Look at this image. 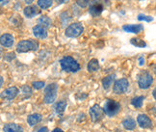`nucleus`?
Listing matches in <instances>:
<instances>
[{
    "label": "nucleus",
    "mask_w": 156,
    "mask_h": 132,
    "mask_svg": "<svg viewBox=\"0 0 156 132\" xmlns=\"http://www.w3.org/2000/svg\"><path fill=\"white\" fill-rule=\"evenodd\" d=\"M39 48V43L35 40H23L16 45V51L19 53H25L29 51H36Z\"/></svg>",
    "instance_id": "obj_2"
},
{
    "label": "nucleus",
    "mask_w": 156,
    "mask_h": 132,
    "mask_svg": "<svg viewBox=\"0 0 156 132\" xmlns=\"http://www.w3.org/2000/svg\"><path fill=\"white\" fill-rule=\"evenodd\" d=\"M153 83V77L152 75L147 73V71H143L141 74L139 75V78H138V85L141 89H148L152 85Z\"/></svg>",
    "instance_id": "obj_5"
},
{
    "label": "nucleus",
    "mask_w": 156,
    "mask_h": 132,
    "mask_svg": "<svg viewBox=\"0 0 156 132\" xmlns=\"http://www.w3.org/2000/svg\"><path fill=\"white\" fill-rule=\"evenodd\" d=\"M144 64H145V58L140 57L139 58V66H143Z\"/></svg>",
    "instance_id": "obj_30"
},
{
    "label": "nucleus",
    "mask_w": 156,
    "mask_h": 132,
    "mask_svg": "<svg viewBox=\"0 0 156 132\" xmlns=\"http://www.w3.org/2000/svg\"><path fill=\"white\" fill-rule=\"evenodd\" d=\"M122 29L125 32H128V33L139 34L141 31L144 30V26L142 24H127V25H123Z\"/></svg>",
    "instance_id": "obj_15"
},
{
    "label": "nucleus",
    "mask_w": 156,
    "mask_h": 132,
    "mask_svg": "<svg viewBox=\"0 0 156 132\" xmlns=\"http://www.w3.org/2000/svg\"><path fill=\"white\" fill-rule=\"evenodd\" d=\"M114 80H115V74H111V75L105 76L104 78L102 79V86H103V88L105 90H108L112 86Z\"/></svg>",
    "instance_id": "obj_18"
},
{
    "label": "nucleus",
    "mask_w": 156,
    "mask_h": 132,
    "mask_svg": "<svg viewBox=\"0 0 156 132\" xmlns=\"http://www.w3.org/2000/svg\"><path fill=\"white\" fill-rule=\"evenodd\" d=\"M60 65L64 71L67 73H77L80 70V65L70 56H65L60 60Z\"/></svg>",
    "instance_id": "obj_1"
},
{
    "label": "nucleus",
    "mask_w": 156,
    "mask_h": 132,
    "mask_svg": "<svg viewBox=\"0 0 156 132\" xmlns=\"http://www.w3.org/2000/svg\"><path fill=\"white\" fill-rule=\"evenodd\" d=\"M138 20H145V21H147V22H151L153 20V17L151 16H146V15H143V14H140L138 16Z\"/></svg>",
    "instance_id": "obj_27"
},
{
    "label": "nucleus",
    "mask_w": 156,
    "mask_h": 132,
    "mask_svg": "<svg viewBox=\"0 0 156 132\" xmlns=\"http://www.w3.org/2000/svg\"><path fill=\"white\" fill-rule=\"evenodd\" d=\"M91 5H90V9H89V13L92 16L97 17L100 16V14L102 13L103 11V5L101 4L99 0H94V1H90Z\"/></svg>",
    "instance_id": "obj_9"
},
{
    "label": "nucleus",
    "mask_w": 156,
    "mask_h": 132,
    "mask_svg": "<svg viewBox=\"0 0 156 132\" xmlns=\"http://www.w3.org/2000/svg\"><path fill=\"white\" fill-rule=\"evenodd\" d=\"M137 123L142 128H151L152 127V121L147 115H139L137 118Z\"/></svg>",
    "instance_id": "obj_11"
},
{
    "label": "nucleus",
    "mask_w": 156,
    "mask_h": 132,
    "mask_svg": "<svg viewBox=\"0 0 156 132\" xmlns=\"http://www.w3.org/2000/svg\"><path fill=\"white\" fill-rule=\"evenodd\" d=\"M4 132H23V128L16 123H8L5 124L3 128Z\"/></svg>",
    "instance_id": "obj_16"
},
{
    "label": "nucleus",
    "mask_w": 156,
    "mask_h": 132,
    "mask_svg": "<svg viewBox=\"0 0 156 132\" xmlns=\"http://www.w3.org/2000/svg\"><path fill=\"white\" fill-rule=\"evenodd\" d=\"M99 69V63L98 59H92L91 61L88 64V70L94 73V71H97Z\"/></svg>",
    "instance_id": "obj_20"
},
{
    "label": "nucleus",
    "mask_w": 156,
    "mask_h": 132,
    "mask_svg": "<svg viewBox=\"0 0 156 132\" xmlns=\"http://www.w3.org/2000/svg\"><path fill=\"white\" fill-rule=\"evenodd\" d=\"M58 93L57 83H50L44 89V102L46 104H51L56 100Z\"/></svg>",
    "instance_id": "obj_3"
},
{
    "label": "nucleus",
    "mask_w": 156,
    "mask_h": 132,
    "mask_svg": "<svg viewBox=\"0 0 156 132\" xmlns=\"http://www.w3.org/2000/svg\"><path fill=\"white\" fill-rule=\"evenodd\" d=\"M76 3H77L78 6H79V7H81V8H85V7H87V6L89 5L90 0H77Z\"/></svg>",
    "instance_id": "obj_29"
},
{
    "label": "nucleus",
    "mask_w": 156,
    "mask_h": 132,
    "mask_svg": "<svg viewBox=\"0 0 156 132\" xmlns=\"http://www.w3.org/2000/svg\"><path fill=\"white\" fill-rule=\"evenodd\" d=\"M38 132H48V128H47V127H41V129L38 130Z\"/></svg>",
    "instance_id": "obj_31"
},
{
    "label": "nucleus",
    "mask_w": 156,
    "mask_h": 132,
    "mask_svg": "<svg viewBox=\"0 0 156 132\" xmlns=\"http://www.w3.org/2000/svg\"><path fill=\"white\" fill-rule=\"evenodd\" d=\"M39 25H41V26H44V28H48L51 26V20L49 19L48 16H41L39 20Z\"/></svg>",
    "instance_id": "obj_21"
},
{
    "label": "nucleus",
    "mask_w": 156,
    "mask_h": 132,
    "mask_svg": "<svg viewBox=\"0 0 156 132\" xmlns=\"http://www.w3.org/2000/svg\"><path fill=\"white\" fill-rule=\"evenodd\" d=\"M3 82H4V80H3V77H2V76H0V88L2 87V85H3Z\"/></svg>",
    "instance_id": "obj_34"
},
{
    "label": "nucleus",
    "mask_w": 156,
    "mask_h": 132,
    "mask_svg": "<svg viewBox=\"0 0 156 132\" xmlns=\"http://www.w3.org/2000/svg\"><path fill=\"white\" fill-rule=\"evenodd\" d=\"M2 52H3V49H2V47L0 46V58H1V56H2Z\"/></svg>",
    "instance_id": "obj_37"
},
{
    "label": "nucleus",
    "mask_w": 156,
    "mask_h": 132,
    "mask_svg": "<svg viewBox=\"0 0 156 132\" xmlns=\"http://www.w3.org/2000/svg\"><path fill=\"white\" fill-rule=\"evenodd\" d=\"M67 101H59V102H57L55 104V106H54V109H55V112L56 113H63L66 109V107H67Z\"/></svg>",
    "instance_id": "obj_22"
},
{
    "label": "nucleus",
    "mask_w": 156,
    "mask_h": 132,
    "mask_svg": "<svg viewBox=\"0 0 156 132\" xmlns=\"http://www.w3.org/2000/svg\"><path fill=\"white\" fill-rule=\"evenodd\" d=\"M144 99H145V98H144V97L135 98H133L131 100V104L133 105L134 107H136V108H141L143 106Z\"/></svg>",
    "instance_id": "obj_25"
},
{
    "label": "nucleus",
    "mask_w": 156,
    "mask_h": 132,
    "mask_svg": "<svg viewBox=\"0 0 156 132\" xmlns=\"http://www.w3.org/2000/svg\"><path fill=\"white\" fill-rule=\"evenodd\" d=\"M41 118H43V117H41V114H32V115L28 116L27 123H29V125L34 127V125H36L41 121Z\"/></svg>",
    "instance_id": "obj_17"
},
{
    "label": "nucleus",
    "mask_w": 156,
    "mask_h": 132,
    "mask_svg": "<svg viewBox=\"0 0 156 132\" xmlns=\"http://www.w3.org/2000/svg\"><path fill=\"white\" fill-rule=\"evenodd\" d=\"M32 85H33V87L36 89V90H40V89H41V88H44V82H43V81H36V82H33L32 83Z\"/></svg>",
    "instance_id": "obj_28"
},
{
    "label": "nucleus",
    "mask_w": 156,
    "mask_h": 132,
    "mask_svg": "<svg viewBox=\"0 0 156 132\" xmlns=\"http://www.w3.org/2000/svg\"><path fill=\"white\" fill-rule=\"evenodd\" d=\"M84 31V27L81 23L76 22L70 24L67 29H66V36L69 38H76L78 36H80Z\"/></svg>",
    "instance_id": "obj_6"
},
{
    "label": "nucleus",
    "mask_w": 156,
    "mask_h": 132,
    "mask_svg": "<svg viewBox=\"0 0 156 132\" xmlns=\"http://www.w3.org/2000/svg\"><path fill=\"white\" fill-rule=\"evenodd\" d=\"M131 44L133 45H135L136 47H141V48L147 46L146 41L144 40H142V39H140V38H132L131 39Z\"/></svg>",
    "instance_id": "obj_23"
},
{
    "label": "nucleus",
    "mask_w": 156,
    "mask_h": 132,
    "mask_svg": "<svg viewBox=\"0 0 156 132\" xmlns=\"http://www.w3.org/2000/svg\"><path fill=\"white\" fill-rule=\"evenodd\" d=\"M23 13H24V15L27 19H33L34 16H36L41 13V10L38 8V6L30 5V6H26V7L24 8Z\"/></svg>",
    "instance_id": "obj_12"
},
{
    "label": "nucleus",
    "mask_w": 156,
    "mask_h": 132,
    "mask_svg": "<svg viewBox=\"0 0 156 132\" xmlns=\"http://www.w3.org/2000/svg\"><path fill=\"white\" fill-rule=\"evenodd\" d=\"M14 37L11 34H3L0 37V45L4 47H11L14 45Z\"/></svg>",
    "instance_id": "obj_14"
},
{
    "label": "nucleus",
    "mask_w": 156,
    "mask_h": 132,
    "mask_svg": "<svg viewBox=\"0 0 156 132\" xmlns=\"http://www.w3.org/2000/svg\"><path fill=\"white\" fill-rule=\"evenodd\" d=\"M21 91H22V93L25 95V98H29L30 95H32V89L30 88L29 86H22V88H21Z\"/></svg>",
    "instance_id": "obj_26"
},
{
    "label": "nucleus",
    "mask_w": 156,
    "mask_h": 132,
    "mask_svg": "<svg viewBox=\"0 0 156 132\" xmlns=\"http://www.w3.org/2000/svg\"><path fill=\"white\" fill-rule=\"evenodd\" d=\"M152 94H153V98H155V90H153V93Z\"/></svg>",
    "instance_id": "obj_38"
},
{
    "label": "nucleus",
    "mask_w": 156,
    "mask_h": 132,
    "mask_svg": "<svg viewBox=\"0 0 156 132\" xmlns=\"http://www.w3.org/2000/svg\"><path fill=\"white\" fill-rule=\"evenodd\" d=\"M103 116H104L103 109L99 105H98V104L94 105L91 108V109H90V117H91L92 121L94 123L99 122L100 120H102Z\"/></svg>",
    "instance_id": "obj_8"
},
{
    "label": "nucleus",
    "mask_w": 156,
    "mask_h": 132,
    "mask_svg": "<svg viewBox=\"0 0 156 132\" xmlns=\"http://www.w3.org/2000/svg\"><path fill=\"white\" fill-rule=\"evenodd\" d=\"M33 34L38 39H46L47 38V30L41 25H36L33 27Z\"/></svg>",
    "instance_id": "obj_13"
},
{
    "label": "nucleus",
    "mask_w": 156,
    "mask_h": 132,
    "mask_svg": "<svg viewBox=\"0 0 156 132\" xmlns=\"http://www.w3.org/2000/svg\"><path fill=\"white\" fill-rule=\"evenodd\" d=\"M122 125L125 129L127 130H133L136 127V122L132 118H127L122 122Z\"/></svg>",
    "instance_id": "obj_19"
},
{
    "label": "nucleus",
    "mask_w": 156,
    "mask_h": 132,
    "mask_svg": "<svg viewBox=\"0 0 156 132\" xmlns=\"http://www.w3.org/2000/svg\"><path fill=\"white\" fill-rule=\"evenodd\" d=\"M10 0H0V5H6L9 3Z\"/></svg>",
    "instance_id": "obj_33"
},
{
    "label": "nucleus",
    "mask_w": 156,
    "mask_h": 132,
    "mask_svg": "<svg viewBox=\"0 0 156 132\" xmlns=\"http://www.w3.org/2000/svg\"><path fill=\"white\" fill-rule=\"evenodd\" d=\"M53 4V0H38V6L41 9H48Z\"/></svg>",
    "instance_id": "obj_24"
},
{
    "label": "nucleus",
    "mask_w": 156,
    "mask_h": 132,
    "mask_svg": "<svg viewBox=\"0 0 156 132\" xmlns=\"http://www.w3.org/2000/svg\"><path fill=\"white\" fill-rule=\"evenodd\" d=\"M58 4H64V3H68L69 0H56Z\"/></svg>",
    "instance_id": "obj_32"
},
{
    "label": "nucleus",
    "mask_w": 156,
    "mask_h": 132,
    "mask_svg": "<svg viewBox=\"0 0 156 132\" xmlns=\"http://www.w3.org/2000/svg\"><path fill=\"white\" fill-rule=\"evenodd\" d=\"M121 109H122V106L118 101L113 100V99H108V100H106V102L104 104L103 112L107 116L113 117V116L117 115V114L121 111Z\"/></svg>",
    "instance_id": "obj_4"
},
{
    "label": "nucleus",
    "mask_w": 156,
    "mask_h": 132,
    "mask_svg": "<svg viewBox=\"0 0 156 132\" xmlns=\"http://www.w3.org/2000/svg\"><path fill=\"white\" fill-rule=\"evenodd\" d=\"M19 93H20V90L16 87H10L8 89H6L5 91H3L2 94H0V98L7 99V100H12L19 95Z\"/></svg>",
    "instance_id": "obj_10"
},
{
    "label": "nucleus",
    "mask_w": 156,
    "mask_h": 132,
    "mask_svg": "<svg viewBox=\"0 0 156 132\" xmlns=\"http://www.w3.org/2000/svg\"><path fill=\"white\" fill-rule=\"evenodd\" d=\"M128 87H129V82L126 78L119 79L115 82V84H114L113 92L116 95H122L127 91Z\"/></svg>",
    "instance_id": "obj_7"
},
{
    "label": "nucleus",
    "mask_w": 156,
    "mask_h": 132,
    "mask_svg": "<svg viewBox=\"0 0 156 132\" xmlns=\"http://www.w3.org/2000/svg\"><path fill=\"white\" fill-rule=\"evenodd\" d=\"M52 132H64L62 129H60V128H55V129H53Z\"/></svg>",
    "instance_id": "obj_35"
},
{
    "label": "nucleus",
    "mask_w": 156,
    "mask_h": 132,
    "mask_svg": "<svg viewBox=\"0 0 156 132\" xmlns=\"http://www.w3.org/2000/svg\"><path fill=\"white\" fill-rule=\"evenodd\" d=\"M33 1H34V0H24V2H25L26 4H28V5H29V4H31Z\"/></svg>",
    "instance_id": "obj_36"
}]
</instances>
